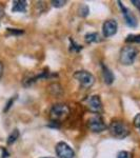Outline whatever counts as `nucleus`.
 <instances>
[{"mask_svg":"<svg viewBox=\"0 0 140 158\" xmlns=\"http://www.w3.org/2000/svg\"><path fill=\"white\" fill-rule=\"evenodd\" d=\"M2 74H3V63L0 61V78H1Z\"/></svg>","mask_w":140,"mask_h":158,"instance_id":"23","label":"nucleus"},{"mask_svg":"<svg viewBox=\"0 0 140 158\" xmlns=\"http://www.w3.org/2000/svg\"><path fill=\"white\" fill-rule=\"evenodd\" d=\"M126 42L128 43H140V34L138 35H128L126 38Z\"/></svg>","mask_w":140,"mask_h":158,"instance_id":"14","label":"nucleus"},{"mask_svg":"<svg viewBox=\"0 0 140 158\" xmlns=\"http://www.w3.org/2000/svg\"><path fill=\"white\" fill-rule=\"evenodd\" d=\"M90 13V9H89L88 6L85 4H81L80 7H79V15L81 17H86Z\"/></svg>","mask_w":140,"mask_h":158,"instance_id":"15","label":"nucleus"},{"mask_svg":"<svg viewBox=\"0 0 140 158\" xmlns=\"http://www.w3.org/2000/svg\"><path fill=\"white\" fill-rule=\"evenodd\" d=\"M71 114L70 108L64 103H57L52 106L50 110V119L54 123H60V122L67 120Z\"/></svg>","mask_w":140,"mask_h":158,"instance_id":"1","label":"nucleus"},{"mask_svg":"<svg viewBox=\"0 0 140 158\" xmlns=\"http://www.w3.org/2000/svg\"><path fill=\"white\" fill-rule=\"evenodd\" d=\"M7 32L11 35H21L24 33L23 30H18V29H7Z\"/></svg>","mask_w":140,"mask_h":158,"instance_id":"20","label":"nucleus"},{"mask_svg":"<svg viewBox=\"0 0 140 158\" xmlns=\"http://www.w3.org/2000/svg\"><path fill=\"white\" fill-rule=\"evenodd\" d=\"M19 131L17 129H15L14 131H12V133L9 135V137H7V140H6V143L9 144H13L14 142H16V140L19 138Z\"/></svg>","mask_w":140,"mask_h":158,"instance_id":"13","label":"nucleus"},{"mask_svg":"<svg viewBox=\"0 0 140 158\" xmlns=\"http://www.w3.org/2000/svg\"><path fill=\"white\" fill-rule=\"evenodd\" d=\"M41 158H53V157H41Z\"/></svg>","mask_w":140,"mask_h":158,"instance_id":"26","label":"nucleus"},{"mask_svg":"<svg viewBox=\"0 0 140 158\" xmlns=\"http://www.w3.org/2000/svg\"><path fill=\"white\" fill-rule=\"evenodd\" d=\"M2 152H3V155H2V156H3V158H6L7 156H9V153L6 152V150L2 149Z\"/></svg>","mask_w":140,"mask_h":158,"instance_id":"24","label":"nucleus"},{"mask_svg":"<svg viewBox=\"0 0 140 158\" xmlns=\"http://www.w3.org/2000/svg\"><path fill=\"white\" fill-rule=\"evenodd\" d=\"M101 72H102V77H103V81L104 83H106V85H112V83L114 82V80H115V76H114L113 72L106 67L105 64H103V63H101Z\"/></svg>","mask_w":140,"mask_h":158,"instance_id":"10","label":"nucleus"},{"mask_svg":"<svg viewBox=\"0 0 140 158\" xmlns=\"http://www.w3.org/2000/svg\"><path fill=\"white\" fill-rule=\"evenodd\" d=\"M117 158H133V155L128 151H120L117 154Z\"/></svg>","mask_w":140,"mask_h":158,"instance_id":"17","label":"nucleus"},{"mask_svg":"<svg viewBox=\"0 0 140 158\" xmlns=\"http://www.w3.org/2000/svg\"><path fill=\"white\" fill-rule=\"evenodd\" d=\"M137 55H138V50L135 47L132 45H128L124 47L123 49L120 51V56H119V60H120L121 64L123 65H131L134 63L135 59H136Z\"/></svg>","mask_w":140,"mask_h":158,"instance_id":"3","label":"nucleus"},{"mask_svg":"<svg viewBox=\"0 0 140 158\" xmlns=\"http://www.w3.org/2000/svg\"><path fill=\"white\" fill-rule=\"evenodd\" d=\"M51 3H52L53 6H55V7H62L65 6L67 1H65V0H53Z\"/></svg>","mask_w":140,"mask_h":158,"instance_id":"18","label":"nucleus"},{"mask_svg":"<svg viewBox=\"0 0 140 158\" xmlns=\"http://www.w3.org/2000/svg\"><path fill=\"white\" fill-rule=\"evenodd\" d=\"M119 7H120L123 18L126 20V23L129 25L130 27H137V18L135 17V15L132 13L128 7H126L123 4L121 3V1H117Z\"/></svg>","mask_w":140,"mask_h":158,"instance_id":"7","label":"nucleus"},{"mask_svg":"<svg viewBox=\"0 0 140 158\" xmlns=\"http://www.w3.org/2000/svg\"><path fill=\"white\" fill-rule=\"evenodd\" d=\"M134 126H135V128L138 130L139 133H140V113L137 114V115L135 116V118H134Z\"/></svg>","mask_w":140,"mask_h":158,"instance_id":"19","label":"nucleus"},{"mask_svg":"<svg viewBox=\"0 0 140 158\" xmlns=\"http://www.w3.org/2000/svg\"><path fill=\"white\" fill-rule=\"evenodd\" d=\"M88 106L91 112L99 114L102 112V101L99 95H93L88 99Z\"/></svg>","mask_w":140,"mask_h":158,"instance_id":"9","label":"nucleus"},{"mask_svg":"<svg viewBox=\"0 0 140 158\" xmlns=\"http://www.w3.org/2000/svg\"><path fill=\"white\" fill-rule=\"evenodd\" d=\"M109 131L114 138L117 139H123L129 136L130 129L122 120H113L108 127Z\"/></svg>","mask_w":140,"mask_h":158,"instance_id":"2","label":"nucleus"},{"mask_svg":"<svg viewBox=\"0 0 140 158\" xmlns=\"http://www.w3.org/2000/svg\"><path fill=\"white\" fill-rule=\"evenodd\" d=\"M117 31H118V23H117L116 20L109 19L106 21H104L102 25V34L104 37L109 38L114 36L117 33Z\"/></svg>","mask_w":140,"mask_h":158,"instance_id":"8","label":"nucleus"},{"mask_svg":"<svg viewBox=\"0 0 140 158\" xmlns=\"http://www.w3.org/2000/svg\"><path fill=\"white\" fill-rule=\"evenodd\" d=\"M85 41L88 43H93V42H98L100 41V38H99L98 33H89L84 36Z\"/></svg>","mask_w":140,"mask_h":158,"instance_id":"12","label":"nucleus"},{"mask_svg":"<svg viewBox=\"0 0 140 158\" xmlns=\"http://www.w3.org/2000/svg\"><path fill=\"white\" fill-rule=\"evenodd\" d=\"M70 41H71V51H72V52L78 53L79 51L82 50V47H81L80 44H77V43L74 41V40L70 39Z\"/></svg>","mask_w":140,"mask_h":158,"instance_id":"16","label":"nucleus"},{"mask_svg":"<svg viewBox=\"0 0 140 158\" xmlns=\"http://www.w3.org/2000/svg\"><path fill=\"white\" fill-rule=\"evenodd\" d=\"M15 99H16V96H14V97H12L11 99H10L9 101H7V103H6V106L4 108V112H7L10 110V108L13 106V103H14V101H15Z\"/></svg>","mask_w":140,"mask_h":158,"instance_id":"21","label":"nucleus"},{"mask_svg":"<svg viewBox=\"0 0 140 158\" xmlns=\"http://www.w3.org/2000/svg\"><path fill=\"white\" fill-rule=\"evenodd\" d=\"M27 7V2L25 0H15L13 1V13H25Z\"/></svg>","mask_w":140,"mask_h":158,"instance_id":"11","label":"nucleus"},{"mask_svg":"<svg viewBox=\"0 0 140 158\" xmlns=\"http://www.w3.org/2000/svg\"><path fill=\"white\" fill-rule=\"evenodd\" d=\"M3 16H4V11H3V9L0 6V18H2Z\"/></svg>","mask_w":140,"mask_h":158,"instance_id":"25","label":"nucleus"},{"mask_svg":"<svg viewBox=\"0 0 140 158\" xmlns=\"http://www.w3.org/2000/svg\"><path fill=\"white\" fill-rule=\"evenodd\" d=\"M74 78L80 83L81 86H83V88H85V89L91 88V86L95 83V77H94V75L89 72V71H85V70H80V71L75 72Z\"/></svg>","mask_w":140,"mask_h":158,"instance_id":"4","label":"nucleus"},{"mask_svg":"<svg viewBox=\"0 0 140 158\" xmlns=\"http://www.w3.org/2000/svg\"><path fill=\"white\" fill-rule=\"evenodd\" d=\"M56 154L59 158H74L75 157V152L67 142L60 141L56 144L55 148Z\"/></svg>","mask_w":140,"mask_h":158,"instance_id":"6","label":"nucleus"},{"mask_svg":"<svg viewBox=\"0 0 140 158\" xmlns=\"http://www.w3.org/2000/svg\"><path fill=\"white\" fill-rule=\"evenodd\" d=\"M132 3L140 11V0H132Z\"/></svg>","mask_w":140,"mask_h":158,"instance_id":"22","label":"nucleus"},{"mask_svg":"<svg viewBox=\"0 0 140 158\" xmlns=\"http://www.w3.org/2000/svg\"><path fill=\"white\" fill-rule=\"evenodd\" d=\"M88 128L94 133H101V132L105 131L108 127H106L102 117L97 114L88 120Z\"/></svg>","mask_w":140,"mask_h":158,"instance_id":"5","label":"nucleus"}]
</instances>
